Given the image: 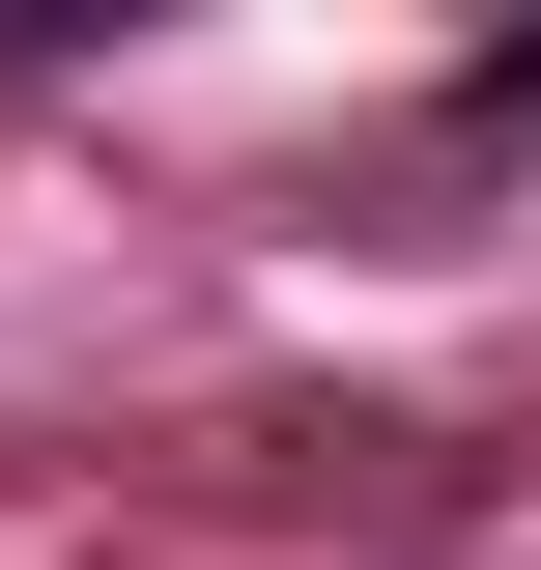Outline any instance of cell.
Masks as SVG:
<instances>
[{
	"label": "cell",
	"mask_w": 541,
	"mask_h": 570,
	"mask_svg": "<svg viewBox=\"0 0 541 570\" xmlns=\"http://www.w3.org/2000/svg\"><path fill=\"white\" fill-rule=\"evenodd\" d=\"M484 115H541V29H513V58H484Z\"/></svg>",
	"instance_id": "obj_1"
}]
</instances>
